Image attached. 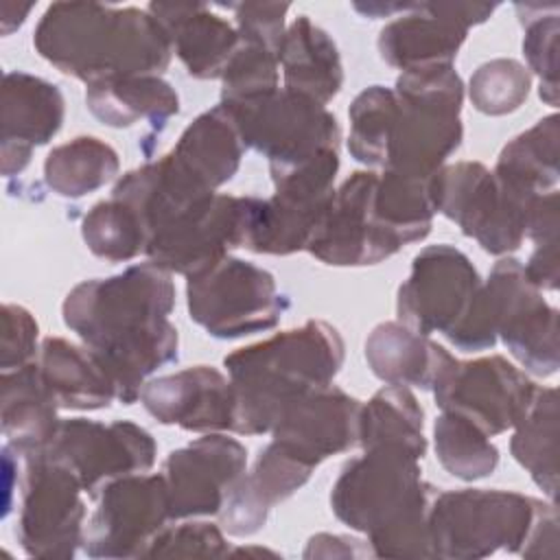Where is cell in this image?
<instances>
[{
	"mask_svg": "<svg viewBox=\"0 0 560 560\" xmlns=\"http://www.w3.org/2000/svg\"><path fill=\"white\" fill-rule=\"evenodd\" d=\"M536 383L501 354L455 361L433 387L435 405L479 427L488 438L512 429L532 402Z\"/></svg>",
	"mask_w": 560,
	"mask_h": 560,
	"instance_id": "18",
	"label": "cell"
},
{
	"mask_svg": "<svg viewBox=\"0 0 560 560\" xmlns=\"http://www.w3.org/2000/svg\"><path fill=\"white\" fill-rule=\"evenodd\" d=\"M236 18V31L241 39L258 42L271 50H280L289 4L284 2H241L230 4Z\"/></svg>",
	"mask_w": 560,
	"mask_h": 560,
	"instance_id": "45",
	"label": "cell"
},
{
	"mask_svg": "<svg viewBox=\"0 0 560 560\" xmlns=\"http://www.w3.org/2000/svg\"><path fill=\"white\" fill-rule=\"evenodd\" d=\"M547 505L510 490L438 492L429 516L433 558L479 560L497 551L521 553Z\"/></svg>",
	"mask_w": 560,
	"mask_h": 560,
	"instance_id": "6",
	"label": "cell"
},
{
	"mask_svg": "<svg viewBox=\"0 0 560 560\" xmlns=\"http://www.w3.org/2000/svg\"><path fill=\"white\" fill-rule=\"evenodd\" d=\"M510 453L556 503L558 494V392L536 387L529 407L512 427Z\"/></svg>",
	"mask_w": 560,
	"mask_h": 560,
	"instance_id": "33",
	"label": "cell"
},
{
	"mask_svg": "<svg viewBox=\"0 0 560 560\" xmlns=\"http://www.w3.org/2000/svg\"><path fill=\"white\" fill-rule=\"evenodd\" d=\"M363 350L372 374L400 387L433 389L457 361L444 346L402 322L374 326Z\"/></svg>",
	"mask_w": 560,
	"mask_h": 560,
	"instance_id": "26",
	"label": "cell"
},
{
	"mask_svg": "<svg viewBox=\"0 0 560 560\" xmlns=\"http://www.w3.org/2000/svg\"><path fill=\"white\" fill-rule=\"evenodd\" d=\"M88 518L83 551L90 558H142L168 525L171 505L162 472H138L105 483Z\"/></svg>",
	"mask_w": 560,
	"mask_h": 560,
	"instance_id": "15",
	"label": "cell"
},
{
	"mask_svg": "<svg viewBox=\"0 0 560 560\" xmlns=\"http://www.w3.org/2000/svg\"><path fill=\"white\" fill-rule=\"evenodd\" d=\"M245 470L247 448L223 433H206L171 451L162 464L171 518L219 514Z\"/></svg>",
	"mask_w": 560,
	"mask_h": 560,
	"instance_id": "20",
	"label": "cell"
},
{
	"mask_svg": "<svg viewBox=\"0 0 560 560\" xmlns=\"http://www.w3.org/2000/svg\"><path fill=\"white\" fill-rule=\"evenodd\" d=\"M378 173L354 171L339 188L319 219L306 249L330 267L378 265L405 245L374 212Z\"/></svg>",
	"mask_w": 560,
	"mask_h": 560,
	"instance_id": "17",
	"label": "cell"
},
{
	"mask_svg": "<svg viewBox=\"0 0 560 560\" xmlns=\"http://www.w3.org/2000/svg\"><path fill=\"white\" fill-rule=\"evenodd\" d=\"M230 553L223 532L214 523L186 521L166 525L142 558H221Z\"/></svg>",
	"mask_w": 560,
	"mask_h": 560,
	"instance_id": "43",
	"label": "cell"
},
{
	"mask_svg": "<svg viewBox=\"0 0 560 560\" xmlns=\"http://www.w3.org/2000/svg\"><path fill=\"white\" fill-rule=\"evenodd\" d=\"M359 446H396L420 459L427 455L424 411L409 387L387 385L361 405Z\"/></svg>",
	"mask_w": 560,
	"mask_h": 560,
	"instance_id": "34",
	"label": "cell"
},
{
	"mask_svg": "<svg viewBox=\"0 0 560 560\" xmlns=\"http://www.w3.org/2000/svg\"><path fill=\"white\" fill-rule=\"evenodd\" d=\"M494 11L497 4L486 2H413L381 28L378 55L400 72L453 63L468 28L483 24Z\"/></svg>",
	"mask_w": 560,
	"mask_h": 560,
	"instance_id": "19",
	"label": "cell"
},
{
	"mask_svg": "<svg viewBox=\"0 0 560 560\" xmlns=\"http://www.w3.org/2000/svg\"><path fill=\"white\" fill-rule=\"evenodd\" d=\"M431 179L378 173L374 188V212L392 230L402 245L418 243L429 236L433 228L435 203Z\"/></svg>",
	"mask_w": 560,
	"mask_h": 560,
	"instance_id": "36",
	"label": "cell"
},
{
	"mask_svg": "<svg viewBox=\"0 0 560 560\" xmlns=\"http://www.w3.org/2000/svg\"><path fill=\"white\" fill-rule=\"evenodd\" d=\"M431 190L435 212L451 219L483 252L508 256L521 247L532 206L510 197L486 164H444L433 175Z\"/></svg>",
	"mask_w": 560,
	"mask_h": 560,
	"instance_id": "11",
	"label": "cell"
},
{
	"mask_svg": "<svg viewBox=\"0 0 560 560\" xmlns=\"http://www.w3.org/2000/svg\"><path fill=\"white\" fill-rule=\"evenodd\" d=\"M85 105L107 127L127 129L147 122L160 131L179 112V96L160 74H144L88 85Z\"/></svg>",
	"mask_w": 560,
	"mask_h": 560,
	"instance_id": "32",
	"label": "cell"
},
{
	"mask_svg": "<svg viewBox=\"0 0 560 560\" xmlns=\"http://www.w3.org/2000/svg\"><path fill=\"white\" fill-rule=\"evenodd\" d=\"M315 466L289 453L278 442L260 448L252 470L238 479L230 490L223 508L221 523L232 536H252L260 532L273 505L293 497L313 475Z\"/></svg>",
	"mask_w": 560,
	"mask_h": 560,
	"instance_id": "24",
	"label": "cell"
},
{
	"mask_svg": "<svg viewBox=\"0 0 560 560\" xmlns=\"http://www.w3.org/2000/svg\"><path fill=\"white\" fill-rule=\"evenodd\" d=\"M525 276L536 284L540 291H556L560 280V267H558V243L536 245L529 260L523 265Z\"/></svg>",
	"mask_w": 560,
	"mask_h": 560,
	"instance_id": "46",
	"label": "cell"
},
{
	"mask_svg": "<svg viewBox=\"0 0 560 560\" xmlns=\"http://www.w3.org/2000/svg\"><path fill=\"white\" fill-rule=\"evenodd\" d=\"M361 540L341 534H315L308 538L304 558H359L372 553L370 549H359Z\"/></svg>",
	"mask_w": 560,
	"mask_h": 560,
	"instance_id": "48",
	"label": "cell"
},
{
	"mask_svg": "<svg viewBox=\"0 0 560 560\" xmlns=\"http://www.w3.org/2000/svg\"><path fill=\"white\" fill-rule=\"evenodd\" d=\"M529 90L532 72L510 57L481 63L468 81L470 103L486 116H505L516 112L527 101Z\"/></svg>",
	"mask_w": 560,
	"mask_h": 560,
	"instance_id": "41",
	"label": "cell"
},
{
	"mask_svg": "<svg viewBox=\"0 0 560 560\" xmlns=\"http://www.w3.org/2000/svg\"><path fill=\"white\" fill-rule=\"evenodd\" d=\"M420 457L396 446L363 448L343 464L330 490L332 514L368 536L376 558H433L431 503Z\"/></svg>",
	"mask_w": 560,
	"mask_h": 560,
	"instance_id": "3",
	"label": "cell"
},
{
	"mask_svg": "<svg viewBox=\"0 0 560 560\" xmlns=\"http://www.w3.org/2000/svg\"><path fill=\"white\" fill-rule=\"evenodd\" d=\"M413 4H409V2H385V4L383 2H354L352 4L354 11H359L365 18H372V20L392 18L396 13H407Z\"/></svg>",
	"mask_w": 560,
	"mask_h": 560,
	"instance_id": "49",
	"label": "cell"
},
{
	"mask_svg": "<svg viewBox=\"0 0 560 560\" xmlns=\"http://www.w3.org/2000/svg\"><path fill=\"white\" fill-rule=\"evenodd\" d=\"M190 319L210 337L238 339L271 330L289 308L276 278L243 258L225 256L186 282Z\"/></svg>",
	"mask_w": 560,
	"mask_h": 560,
	"instance_id": "7",
	"label": "cell"
},
{
	"mask_svg": "<svg viewBox=\"0 0 560 560\" xmlns=\"http://www.w3.org/2000/svg\"><path fill=\"white\" fill-rule=\"evenodd\" d=\"M433 446L442 468L462 479L490 477L499 466V448L470 420L442 411L433 422Z\"/></svg>",
	"mask_w": 560,
	"mask_h": 560,
	"instance_id": "37",
	"label": "cell"
},
{
	"mask_svg": "<svg viewBox=\"0 0 560 560\" xmlns=\"http://www.w3.org/2000/svg\"><path fill=\"white\" fill-rule=\"evenodd\" d=\"M2 175H20L35 147L48 144L66 118L61 90L35 74L15 70L2 77Z\"/></svg>",
	"mask_w": 560,
	"mask_h": 560,
	"instance_id": "23",
	"label": "cell"
},
{
	"mask_svg": "<svg viewBox=\"0 0 560 560\" xmlns=\"http://www.w3.org/2000/svg\"><path fill=\"white\" fill-rule=\"evenodd\" d=\"M278 63L284 90L319 105L330 103L343 88V63L335 39L308 15H298L284 31Z\"/></svg>",
	"mask_w": 560,
	"mask_h": 560,
	"instance_id": "29",
	"label": "cell"
},
{
	"mask_svg": "<svg viewBox=\"0 0 560 560\" xmlns=\"http://www.w3.org/2000/svg\"><path fill=\"white\" fill-rule=\"evenodd\" d=\"M260 208V197L214 192L153 234L144 254L158 267L188 280L214 267L232 249H247Z\"/></svg>",
	"mask_w": 560,
	"mask_h": 560,
	"instance_id": "9",
	"label": "cell"
},
{
	"mask_svg": "<svg viewBox=\"0 0 560 560\" xmlns=\"http://www.w3.org/2000/svg\"><path fill=\"white\" fill-rule=\"evenodd\" d=\"M269 173L273 195L262 199L247 249L254 254L289 256L306 249L335 195L339 151H324L293 166L269 168Z\"/></svg>",
	"mask_w": 560,
	"mask_h": 560,
	"instance_id": "13",
	"label": "cell"
},
{
	"mask_svg": "<svg viewBox=\"0 0 560 560\" xmlns=\"http://www.w3.org/2000/svg\"><path fill=\"white\" fill-rule=\"evenodd\" d=\"M278 68L276 50L258 42L241 39L221 74V103L238 105L276 92L280 88Z\"/></svg>",
	"mask_w": 560,
	"mask_h": 560,
	"instance_id": "42",
	"label": "cell"
},
{
	"mask_svg": "<svg viewBox=\"0 0 560 560\" xmlns=\"http://www.w3.org/2000/svg\"><path fill=\"white\" fill-rule=\"evenodd\" d=\"M173 306L171 271L147 260L79 282L66 295L61 315L105 365L118 400L133 405L149 376L177 361L179 335L168 319Z\"/></svg>",
	"mask_w": 560,
	"mask_h": 560,
	"instance_id": "1",
	"label": "cell"
},
{
	"mask_svg": "<svg viewBox=\"0 0 560 560\" xmlns=\"http://www.w3.org/2000/svg\"><path fill=\"white\" fill-rule=\"evenodd\" d=\"M523 558H558V512L556 503H549L529 538L525 549L521 551Z\"/></svg>",
	"mask_w": 560,
	"mask_h": 560,
	"instance_id": "47",
	"label": "cell"
},
{
	"mask_svg": "<svg viewBox=\"0 0 560 560\" xmlns=\"http://www.w3.org/2000/svg\"><path fill=\"white\" fill-rule=\"evenodd\" d=\"M343 359L346 343L339 330L324 319H308L234 350L223 359L234 387L232 433H269L287 405L330 385Z\"/></svg>",
	"mask_w": 560,
	"mask_h": 560,
	"instance_id": "4",
	"label": "cell"
},
{
	"mask_svg": "<svg viewBox=\"0 0 560 560\" xmlns=\"http://www.w3.org/2000/svg\"><path fill=\"white\" fill-rule=\"evenodd\" d=\"M44 387L37 361L0 376V422L7 446L24 459L42 455L52 442L61 418Z\"/></svg>",
	"mask_w": 560,
	"mask_h": 560,
	"instance_id": "28",
	"label": "cell"
},
{
	"mask_svg": "<svg viewBox=\"0 0 560 560\" xmlns=\"http://www.w3.org/2000/svg\"><path fill=\"white\" fill-rule=\"evenodd\" d=\"M42 455L68 466L83 490L96 497L105 483L118 477L149 472L158 457V444L144 427L131 420L103 424L90 418H68L59 422Z\"/></svg>",
	"mask_w": 560,
	"mask_h": 560,
	"instance_id": "16",
	"label": "cell"
},
{
	"mask_svg": "<svg viewBox=\"0 0 560 560\" xmlns=\"http://www.w3.org/2000/svg\"><path fill=\"white\" fill-rule=\"evenodd\" d=\"M245 142L225 105L199 114L179 136L168 155L203 188L217 192L228 184L243 160Z\"/></svg>",
	"mask_w": 560,
	"mask_h": 560,
	"instance_id": "30",
	"label": "cell"
},
{
	"mask_svg": "<svg viewBox=\"0 0 560 560\" xmlns=\"http://www.w3.org/2000/svg\"><path fill=\"white\" fill-rule=\"evenodd\" d=\"M481 313L510 354L534 376H551L560 368L558 308L525 276L518 258L494 262L479 293Z\"/></svg>",
	"mask_w": 560,
	"mask_h": 560,
	"instance_id": "8",
	"label": "cell"
},
{
	"mask_svg": "<svg viewBox=\"0 0 560 560\" xmlns=\"http://www.w3.org/2000/svg\"><path fill=\"white\" fill-rule=\"evenodd\" d=\"M225 107L232 114L245 147L267 158L269 168H284L306 162L324 151H339L341 129L335 114L328 112L326 105L284 88Z\"/></svg>",
	"mask_w": 560,
	"mask_h": 560,
	"instance_id": "10",
	"label": "cell"
},
{
	"mask_svg": "<svg viewBox=\"0 0 560 560\" xmlns=\"http://www.w3.org/2000/svg\"><path fill=\"white\" fill-rule=\"evenodd\" d=\"M387 129L383 171L429 179L464 138V81L453 63L400 72Z\"/></svg>",
	"mask_w": 560,
	"mask_h": 560,
	"instance_id": "5",
	"label": "cell"
},
{
	"mask_svg": "<svg viewBox=\"0 0 560 560\" xmlns=\"http://www.w3.org/2000/svg\"><path fill=\"white\" fill-rule=\"evenodd\" d=\"M558 155L560 125L558 116L549 114L501 149L492 173L510 197L532 206L536 197L558 190Z\"/></svg>",
	"mask_w": 560,
	"mask_h": 560,
	"instance_id": "31",
	"label": "cell"
},
{
	"mask_svg": "<svg viewBox=\"0 0 560 560\" xmlns=\"http://www.w3.org/2000/svg\"><path fill=\"white\" fill-rule=\"evenodd\" d=\"M149 13L166 28L173 52L192 79H221L238 48V31L201 2H151Z\"/></svg>",
	"mask_w": 560,
	"mask_h": 560,
	"instance_id": "25",
	"label": "cell"
},
{
	"mask_svg": "<svg viewBox=\"0 0 560 560\" xmlns=\"http://www.w3.org/2000/svg\"><path fill=\"white\" fill-rule=\"evenodd\" d=\"M33 46L85 85L162 74L173 57L166 28L149 9L101 2H52L35 26Z\"/></svg>",
	"mask_w": 560,
	"mask_h": 560,
	"instance_id": "2",
	"label": "cell"
},
{
	"mask_svg": "<svg viewBox=\"0 0 560 560\" xmlns=\"http://www.w3.org/2000/svg\"><path fill=\"white\" fill-rule=\"evenodd\" d=\"M359 420L361 400L330 383L287 405L269 433L273 442L317 468L324 459L359 446Z\"/></svg>",
	"mask_w": 560,
	"mask_h": 560,
	"instance_id": "21",
	"label": "cell"
},
{
	"mask_svg": "<svg viewBox=\"0 0 560 560\" xmlns=\"http://www.w3.org/2000/svg\"><path fill=\"white\" fill-rule=\"evenodd\" d=\"M37 322L28 308L20 304L2 306V335H0V368L2 372L20 370L37 361Z\"/></svg>",
	"mask_w": 560,
	"mask_h": 560,
	"instance_id": "44",
	"label": "cell"
},
{
	"mask_svg": "<svg viewBox=\"0 0 560 560\" xmlns=\"http://www.w3.org/2000/svg\"><path fill=\"white\" fill-rule=\"evenodd\" d=\"M518 20L523 24V55L527 70L540 79V98L556 107L558 105V33L560 18L558 4H516Z\"/></svg>",
	"mask_w": 560,
	"mask_h": 560,
	"instance_id": "39",
	"label": "cell"
},
{
	"mask_svg": "<svg viewBox=\"0 0 560 560\" xmlns=\"http://www.w3.org/2000/svg\"><path fill=\"white\" fill-rule=\"evenodd\" d=\"M483 280L470 258L448 245H429L411 260L407 280L398 287L396 313L416 332L448 337L470 313Z\"/></svg>",
	"mask_w": 560,
	"mask_h": 560,
	"instance_id": "14",
	"label": "cell"
},
{
	"mask_svg": "<svg viewBox=\"0 0 560 560\" xmlns=\"http://www.w3.org/2000/svg\"><path fill=\"white\" fill-rule=\"evenodd\" d=\"M37 370L59 409L94 411L118 400L112 376L88 346L46 337L39 346Z\"/></svg>",
	"mask_w": 560,
	"mask_h": 560,
	"instance_id": "27",
	"label": "cell"
},
{
	"mask_svg": "<svg viewBox=\"0 0 560 560\" xmlns=\"http://www.w3.org/2000/svg\"><path fill=\"white\" fill-rule=\"evenodd\" d=\"M24 462L18 542L31 558L68 560L83 547L85 490L68 466L46 455Z\"/></svg>",
	"mask_w": 560,
	"mask_h": 560,
	"instance_id": "12",
	"label": "cell"
},
{
	"mask_svg": "<svg viewBox=\"0 0 560 560\" xmlns=\"http://www.w3.org/2000/svg\"><path fill=\"white\" fill-rule=\"evenodd\" d=\"M88 249L107 262H127L144 254L147 232L138 214L120 199L109 197L94 203L81 221Z\"/></svg>",
	"mask_w": 560,
	"mask_h": 560,
	"instance_id": "38",
	"label": "cell"
},
{
	"mask_svg": "<svg viewBox=\"0 0 560 560\" xmlns=\"http://www.w3.org/2000/svg\"><path fill=\"white\" fill-rule=\"evenodd\" d=\"M140 402L166 427L197 433H223L234 429L232 381L210 365L184 368L149 378L140 392Z\"/></svg>",
	"mask_w": 560,
	"mask_h": 560,
	"instance_id": "22",
	"label": "cell"
},
{
	"mask_svg": "<svg viewBox=\"0 0 560 560\" xmlns=\"http://www.w3.org/2000/svg\"><path fill=\"white\" fill-rule=\"evenodd\" d=\"M394 90L385 85H370L354 96L348 109V151L357 162L383 168L387 129L394 114Z\"/></svg>",
	"mask_w": 560,
	"mask_h": 560,
	"instance_id": "40",
	"label": "cell"
},
{
	"mask_svg": "<svg viewBox=\"0 0 560 560\" xmlns=\"http://www.w3.org/2000/svg\"><path fill=\"white\" fill-rule=\"evenodd\" d=\"M118 171L116 149L94 136H77L55 147L44 160V182L63 199H81L103 188Z\"/></svg>",
	"mask_w": 560,
	"mask_h": 560,
	"instance_id": "35",
	"label": "cell"
}]
</instances>
